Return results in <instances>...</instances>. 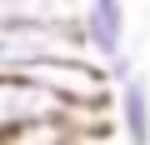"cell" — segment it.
I'll return each mask as SVG.
<instances>
[{"label": "cell", "mask_w": 150, "mask_h": 145, "mask_svg": "<svg viewBox=\"0 0 150 145\" xmlns=\"http://www.w3.org/2000/svg\"><path fill=\"white\" fill-rule=\"evenodd\" d=\"M80 30H85L90 55H100V60L130 50V10H125V0H80Z\"/></svg>", "instance_id": "1"}, {"label": "cell", "mask_w": 150, "mask_h": 145, "mask_svg": "<svg viewBox=\"0 0 150 145\" xmlns=\"http://www.w3.org/2000/svg\"><path fill=\"white\" fill-rule=\"evenodd\" d=\"M110 105H115V135L130 140V145H150V85H145L140 70L115 80Z\"/></svg>", "instance_id": "2"}]
</instances>
